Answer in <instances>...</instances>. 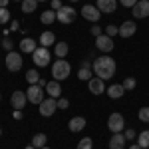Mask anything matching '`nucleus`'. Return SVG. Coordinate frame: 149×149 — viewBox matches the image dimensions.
<instances>
[{
    "mask_svg": "<svg viewBox=\"0 0 149 149\" xmlns=\"http://www.w3.org/2000/svg\"><path fill=\"white\" fill-rule=\"evenodd\" d=\"M125 135L123 133H113L109 139V149H123L125 147Z\"/></svg>",
    "mask_w": 149,
    "mask_h": 149,
    "instance_id": "obj_18",
    "label": "nucleus"
},
{
    "mask_svg": "<svg viewBox=\"0 0 149 149\" xmlns=\"http://www.w3.org/2000/svg\"><path fill=\"white\" fill-rule=\"evenodd\" d=\"M105 92H107V95H109L111 100H119V97H123V93H125V88H123L121 84H113V86H109Z\"/></svg>",
    "mask_w": 149,
    "mask_h": 149,
    "instance_id": "obj_19",
    "label": "nucleus"
},
{
    "mask_svg": "<svg viewBox=\"0 0 149 149\" xmlns=\"http://www.w3.org/2000/svg\"><path fill=\"white\" fill-rule=\"evenodd\" d=\"M22 54L20 52H8L6 54V70L8 72H18L22 68Z\"/></svg>",
    "mask_w": 149,
    "mask_h": 149,
    "instance_id": "obj_8",
    "label": "nucleus"
},
{
    "mask_svg": "<svg viewBox=\"0 0 149 149\" xmlns=\"http://www.w3.org/2000/svg\"><path fill=\"white\" fill-rule=\"evenodd\" d=\"M95 48H97L100 52H103V54H109V52L113 50V40L107 34L97 36V38H95Z\"/></svg>",
    "mask_w": 149,
    "mask_h": 149,
    "instance_id": "obj_9",
    "label": "nucleus"
},
{
    "mask_svg": "<svg viewBox=\"0 0 149 149\" xmlns=\"http://www.w3.org/2000/svg\"><path fill=\"white\" fill-rule=\"evenodd\" d=\"M129 149H141V147H139L137 143H133V145H131V147H129Z\"/></svg>",
    "mask_w": 149,
    "mask_h": 149,
    "instance_id": "obj_45",
    "label": "nucleus"
},
{
    "mask_svg": "<svg viewBox=\"0 0 149 149\" xmlns=\"http://www.w3.org/2000/svg\"><path fill=\"white\" fill-rule=\"evenodd\" d=\"M24 149H36V147H34V145H28V147H24Z\"/></svg>",
    "mask_w": 149,
    "mask_h": 149,
    "instance_id": "obj_46",
    "label": "nucleus"
},
{
    "mask_svg": "<svg viewBox=\"0 0 149 149\" xmlns=\"http://www.w3.org/2000/svg\"><path fill=\"white\" fill-rule=\"evenodd\" d=\"M137 145L141 149H147L149 147V129H145V131H141L137 135Z\"/></svg>",
    "mask_w": 149,
    "mask_h": 149,
    "instance_id": "obj_25",
    "label": "nucleus"
},
{
    "mask_svg": "<svg viewBox=\"0 0 149 149\" xmlns=\"http://www.w3.org/2000/svg\"><path fill=\"white\" fill-rule=\"evenodd\" d=\"M38 8V0H22V12L24 14H32Z\"/></svg>",
    "mask_w": 149,
    "mask_h": 149,
    "instance_id": "obj_24",
    "label": "nucleus"
},
{
    "mask_svg": "<svg viewBox=\"0 0 149 149\" xmlns=\"http://www.w3.org/2000/svg\"><path fill=\"white\" fill-rule=\"evenodd\" d=\"M26 102H28V95H26V92H22V90L14 92L12 97H10V103H12L14 109H22L24 105H26Z\"/></svg>",
    "mask_w": 149,
    "mask_h": 149,
    "instance_id": "obj_12",
    "label": "nucleus"
},
{
    "mask_svg": "<svg viewBox=\"0 0 149 149\" xmlns=\"http://www.w3.org/2000/svg\"><path fill=\"white\" fill-rule=\"evenodd\" d=\"M70 102L66 100V97H58V109H68Z\"/></svg>",
    "mask_w": 149,
    "mask_h": 149,
    "instance_id": "obj_34",
    "label": "nucleus"
},
{
    "mask_svg": "<svg viewBox=\"0 0 149 149\" xmlns=\"http://www.w3.org/2000/svg\"><path fill=\"white\" fill-rule=\"evenodd\" d=\"M147 149H149V147H147Z\"/></svg>",
    "mask_w": 149,
    "mask_h": 149,
    "instance_id": "obj_53",
    "label": "nucleus"
},
{
    "mask_svg": "<svg viewBox=\"0 0 149 149\" xmlns=\"http://www.w3.org/2000/svg\"><path fill=\"white\" fill-rule=\"evenodd\" d=\"M131 10H133L131 12L133 18H147L149 16V0H139Z\"/></svg>",
    "mask_w": 149,
    "mask_h": 149,
    "instance_id": "obj_11",
    "label": "nucleus"
},
{
    "mask_svg": "<svg viewBox=\"0 0 149 149\" xmlns=\"http://www.w3.org/2000/svg\"><path fill=\"white\" fill-rule=\"evenodd\" d=\"M0 135H2V127H0Z\"/></svg>",
    "mask_w": 149,
    "mask_h": 149,
    "instance_id": "obj_48",
    "label": "nucleus"
},
{
    "mask_svg": "<svg viewBox=\"0 0 149 149\" xmlns=\"http://www.w3.org/2000/svg\"><path fill=\"white\" fill-rule=\"evenodd\" d=\"M0 100H2V95H0Z\"/></svg>",
    "mask_w": 149,
    "mask_h": 149,
    "instance_id": "obj_52",
    "label": "nucleus"
},
{
    "mask_svg": "<svg viewBox=\"0 0 149 149\" xmlns=\"http://www.w3.org/2000/svg\"><path fill=\"white\" fill-rule=\"evenodd\" d=\"M68 127L72 133H80L81 129L86 127V117H81V115H76V117H72L68 121Z\"/></svg>",
    "mask_w": 149,
    "mask_h": 149,
    "instance_id": "obj_16",
    "label": "nucleus"
},
{
    "mask_svg": "<svg viewBox=\"0 0 149 149\" xmlns=\"http://www.w3.org/2000/svg\"><path fill=\"white\" fill-rule=\"evenodd\" d=\"M38 2H48V0H38Z\"/></svg>",
    "mask_w": 149,
    "mask_h": 149,
    "instance_id": "obj_47",
    "label": "nucleus"
},
{
    "mask_svg": "<svg viewBox=\"0 0 149 149\" xmlns=\"http://www.w3.org/2000/svg\"><path fill=\"white\" fill-rule=\"evenodd\" d=\"M14 117L20 119V117H22V109H16V111H14Z\"/></svg>",
    "mask_w": 149,
    "mask_h": 149,
    "instance_id": "obj_42",
    "label": "nucleus"
},
{
    "mask_svg": "<svg viewBox=\"0 0 149 149\" xmlns=\"http://www.w3.org/2000/svg\"><path fill=\"white\" fill-rule=\"evenodd\" d=\"M38 48L32 38H24L22 42H20V50H22V54H34V50Z\"/></svg>",
    "mask_w": 149,
    "mask_h": 149,
    "instance_id": "obj_21",
    "label": "nucleus"
},
{
    "mask_svg": "<svg viewBox=\"0 0 149 149\" xmlns=\"http://www.w3.org/2000/svg\"><path fill=\"white\" fill-rule=\"evenodd\" d=\"M10 30H18V22H16V20H12V24H10Z\"/></svg>",
    "mask_w": 149,
    "mask_h": 149,
    "instance_id": "obj_43",
    "label": "nucleus"
},
{
    "mask_svg": "<svg viewBox=\"0 0 149 149\" xmlns=\"http://www.w3.org/2000/svg\"><path fill=\"white\" fill-rule=\"evenodd\" d=\"M32 58H34V64L38 66V68H46L48 64H50V60H52V54H50L48 48L40 46V48H36V50H34Z\"/></svg>",
    "mask_w": 149,
    "mask_h": 149,
    "instance_id": "obj_3",
    "label": "nucleus"
},
{
    "mask_svg": "<svg viewBox=\"0 0 149 149\" xmlns=\"http://www.w3.org/2000/svg\"><path fill=\"white\" fill-rule=\"evenodd\" d=\"M105 34L109 36V38H113L115 34H119V28H117V26H113V24H109V26L105 28Z\"/></svg>",
    "mask_w": 149,
    "mask_h": 149,
    "instance_id": "obj_33",
    "label": "nucleus"
},
{
    "mask_svg": "<svg viewBox=\"0 0 149 149\" xmlns=\"http://www.w3.org/2000/svg\"><path fill=\"white\" fill-rule=\"evenodd\" d=\"M107 127H109V131H113V133H121L123 129H125V119H123V115L121 113H111L107 117Z\"/></svg>",
    "mask_w": 149,
    "mask_h": 149,
    "instance_id": "obj_5",
    "label": "nucleus"
},
{
    "mask_svg": "<svg viewBox=\"0 0 149 149\" xmlns=\"http://www.w3.org/2000/svg\"><path fill=\"white\" fill-rule=\"evenodd\" d=\"M58 109V100L56 97H44V102L38 105V111L42 117H50L54 115V111Z\"/></svg>",
    "mask_w": 149,
    "mask_h": 149,
    "instance_id": "obj_4",
    "label": "nucleus"
},
{
    "mask_svg": "<svg viewBox=\"0 0 149 149\" xmlns=\"http://www.w3.org/2000/svg\"><path fill=\"white\" fill-rule=\"evenodd\" d=\"M76 149H93V141L92 137H84L80 139V143H78V147Z\"/></svg>",
    "mask_w": 149,
    "mask_h": 149,
    "instance_id": "obj_28",
    "label": "nucleus"
},
{
    "mask_svg": "<svg viewBox=\"0 0 149 149\" xmlns=\"http://www.w3.org/2000/svg\"><path fill=\"white\" fill-rule=\"evenodd\" d=\"M10 20V12L8 8H0V24H6Z\"/></svg>",
    "mask_w": 149,
    "mask_h": 149,
    "instance_id": "obj_32",
    "label": "nucleus"
},
{
    "mask_svg": "<svg viewBox=\"0 0 149 149\" xmlns=\"http://www.w3.org/2000/svg\"><path fill=\"white\" fill-rule=\"evenodd\" d=\"M14 2H22V0H14Z\"/></svg>",
    "mask_w": 149,
    "mask_h": 149,
    "instance_id": "obj_49",
    "label": "nucleus"
},
{
    "mask_svg": "<svg viewBox=\"0 0 149 149\" xmlns=\"http://www.w3.org/2000/svg\"><path fill=\"white\" fill-rule=\"evenodd\" d=\"M38 86H40V88H44V90H46L48 81H46V80H42V78H40V81H38Z\"/></svg>",
    "mask_w": 149,
    "mask_h": 149,
    "instance_id": "obj_40",
    "label": "nucleus"
},
{
    "mask_svg": "<svg viewBox=\"0 0 149 149\" xmlns=\"http://www.w3.org/2000/svg\"><path fill=\"white\" fill-rule=\"evenodd\" d=\"M68 50H70V46L66 44V42H56V46H54V54H56L58 58H66V56H68Z\"/></svg>",
    "mask_w": 149,
    "mask_h": 149,
    "instance_id": "obj_22",
    "label": "nucleus"
},
{
    "mask_svg": "<svg viewBox=\"0 0 149 149\" xmlns=\"http://www.w3.org/2000/svg\"><path fill=\"white\" fill-rule=\"evenodd\" d=\"M42 149H50V147H42Z\"/></svg>",
    "mask_w": 149,
    "mask_h": 149,
    "instance_id": "obj_51",
    "label": "nucleus"
},
{
    "mask_svg": "<svg viewBox=\"0 0 149 149\" xmlns=\"http://www.w3.org/2000/svg\"><path fill=\"white\" fill-rule=\"evenodd\" d=\"M12 46H14V42H12L10 38H4V42H2V48H4L6 52H12Z\"/></svg>",
    "mask_w": 149,
    "mask_h": 149,
    "instance_id": "obj_35",
    "label": "nucleus"
},
{
    "mask_svg": "<svg viewBox=\"0 0 149 149\" xmlns=\"http://www.w3.org/2000/svg\"><path fill=\"white\" fill-rule=\"evenodd\" d=\"M26 80H28L30 86L38 84V81H40V74H38V70H28V72H26Z\"/></svg>",
    "mask_w": 149,
    "mask_h": 149,
    "instance_id": "obj_27",
    "label": "nucleus"
},
{
    "mask_svg": "<svg viewBox=\"0 0 149 149\" xmlns=\"http://www.w3.org/2000/svg\"><path fill=\"white\" fill-rule=\"evenodd\" d=\"M95 6H97V10L102 12V14H111L117 8V0H97Z\"/></svg>",
    "mask_w": 149,
    "mask_h": 149,
    "instance_id": "obj_15",
    "label": "nucleus"
},
{
    "mask_svg": "<svg viewBox=\"0 0 149 149\" xmlns=\"http://www.w3.org/2000/svg\"><path fill=\"white\" fill-rule=\"evenodd\" d=\"M46 93L50 95V97H60L62 95V86H60V81L58 80H52V81H48V86H46Z\"/></svg>",
    "mask_w": 149,
    "mask_h": 149,
    "instance_id": "obj_17",
    "label": "nucleus"
},
{
    "mask_svg": "<svg viewBox=\"0 0 149 149\" xmlns=\"http://www.w3.org/2000/svg\"><path fill=\"white\" fill-rule=\"evenodd\" d=\"M40 20H42V24H54V20H58L56 18V12L54 10H46V12H42V16H40Z\"/></svg>",
    "mask_w": 149,
    "mask_h": 149,
    "instance_id": "obj_26",
    "label": "nucleus"
},
{
    "mask_svg": "<svg viewBox=\"0 0 149 149\" xmlns=\"http://www.w3.org/2000/svg\"><path fill=\"white\" fill-rule=\"evenodd\" d=\"M46 141H48L46 133H36L34 137H32V145L36 149H42V147H46Z\"/></svg>",
    "mask_w": 149,
    "mask_h": 149,
    "instance_id": "obj_23",
    "label": "nucleus"
},
{
    "mask_svg": "<svg viewBox=\"0 0 149 149\" xmlns=\"http://www.w3.org/2000/svg\"><path fill=\"white\" fill-rule=\"evenodd\" d=\"M81 16L86 18V20H90V22H97L100 20V16H102V12L97 10V6H93V4H86L84 8H81Z\"/></svg>",
    "mask_w": 149,
    "mask_h": 149,
    "instance_id": "obj_10",
    "label": "nucleus"
},
{
    "mask_svg": "<svg viewBox=\"0 0 149 149\" xmlns=\"http://www.w3.org/2000/svg\"><path fill=\"white\" fill-rule=\"evenodd\" d=\"M90 30H92V34L95 36V38H97V36H102V28H100V26H95V24H93Z\"/></svg>",
    "mask_w": 149,
    "mask_h": 149,
    "instance_id": "obj_39",
    "label": "nucleus"
},
{
    "mask_svg": "<svg viewBox=\"0 0 149 149\" xmlns=\"http://www.w3.org/2000/svg\"><path fill=\"white\" fill-rule=\"evenodd\" d=\"M70 72H72L70 62L64 60V58H60V60L54 62V66H52V78L58 80V81H62V80H66V78H70Z\"/></svg>",
    "mask_w": 149,
    "mask_h": 149,
    "instance_id": "obj_2",
    "label": "nucleus"
},
{
    "mask_svg": "<svg viewBox=\"0 0 149 149\" xmlns=\"http://www.w3.org/2000/svg\"><path fill=\"white\" fill-rule=\"evenodd\" d=\"M8 2H10V0H0V8H6V6H8Z\"/></svg>",
    "mask_w": 149,
    "mask_h": 149,
    "instance_id": "obj_44",
    "label": "nucleus"
},
{
    "mask_svg": "<svg viewBox=\"0 0 149 149\" xmlns=\"http://www.w3.org/2000/svg\"><path fill=\"white\" fill-rule=\"evenodd\" d=\"M115 68H117V64H115V60L111 56H100L97 60H93V64H92L93 74H95L97 78H102L103 81L113 78Z\"/></svg>",
    "mask_w": 149,
    "mask_h": 149,
    "instance_id": "obj_1",
    "label": "nucleus"
},
{
    "mask_svg": "<svg viewBox=\"0 0 149 149\" xmlns=\"http://www.w3.org/2000/svg\"><path fill=\"white\" fill-rule=\"evenodd\" d=\"M123 88H125V92H129V90H133L135 86H137V81H135V78H125L123 80V84H121Z\"/></svg>",
    "mask_w": 149,
    "mask_h": 149,
    "instance_id": "obj_30",
    "label": "nucleus"
},
{
    "mask_svg": "<svg viewBox=\"0 0 149 149\" xmlns=\"http://www.w3.org/2000/svg\"><path fill=\"white\" fill-rule=\"evenodd\" d=\"M135 32H137V26H135L133 20H125V22L119 26V36L121 38H131Z\"/></svg>",
    "mask_w": 149,
    "mask_h": 149,
    "instance_id": "obj_13",
    "label": "nucleus"
},
{
    "mask_svg": "<svg viewBox=\"0 0 149 149\" xmlns=\"http://www.w3.org/2000/svg\"><path fill=\"white\" fill-rule=\"evenodd\" d=\"M81 68H88V70H90V68H92V62H88V60H84V64H81Z\"/></svg>",
    "mask_w": 149,
    "mask_h": 149,
    "instance_id": "obj_41",
    "label": "nucleus"
},
{
    "mask_svg": "<svg viewBox=\"0 0 149 149\" xmlns=\"http://www.w3.org/2000/svg\"><path fill=\"white\" fill-rule=\"evenodd\" d=\"M119 2H121V6H125V8H133L139 0H119Z\"/></svg>",
    "mask_w": 149,
    "mask_h": 149,
    "instance_id": "obj_36",
    "label": "nucleus"
},
{
    "mask_svg": "<svg viewBox=\"0 0 149 149\" xmlns=\"http://www.w3.org/2000/svg\"><path fill=\"white\" fill-rule=\"evenodd\" d=\"M78 78H80L81 81H90V80H92V70L81 68L80 72H78Z\"/></svg>",
    "mask_w": 149,
    "mask_h": 149,
    "instance_id": "obj_29",
    "label": "nucleus"
},
{
    "mask_svg": "<svg viewBox=\"0 0 149 149\" xmlns=\"http://www.w3.org/2000/svg\"><path fill=\"white\" fill-rule=\"evenodd\" d=\"M76 16H78V12L74 10L72 6H62V8L56 12L58 22H62V24H72L76 20Z\"/></svg>",
    "mask_w": 149,
    "mask_h": 149,
    "instance_id": "obj_7",
    "label": "nucleus"
},
{
    "mask_svg": "<svg viewBox=\"0 0 149 149\" xmlns=\"http://www.w3.org/2000/svg\"><path fill=\"white\" fill-rule=\"evenodd\" d=\"M70 2H78V0H70Z\"/></svg>",
    "mask_w": 149,
    "mask_h": 149,
    "instance_id": "obj_50",
    "label": "nucleus"
},
{
    "mask_svg": "<svg viewBox=\"0 0 149 149\" xmlns=\"http://www.w3.org/2000/svg\"><path fill=\"white\" fill-rule=\"evenodd\" d=\"M50 2H52V10L54 12H58L62 8V2H60V0H50Z\"/></svg>",
    "mask_w": 149,
    "mask_h": 149,
    "instance_id": "obj_38",
    "label": "nucleus"
},
{
    "mask_svg": "<svg viewBox=\"0 0 149 149\" xmlns=\"http://www.w3.org/2000/svg\"><path fill=\"white\" fill-rule=\"evenodd\" d=\"M44 88H40L38 84H34V86H30L28 90H26V95H28V102L34 103V105H40V103L44 102Z\"/></svg>",
    "mask_w": 149,
    "mask_h": 149,
    "instance_id": "obj_6",
    "label": "nucleus"
},
{
    "mask_svg": "<svg viewBox=\"0 0 149 149\" xmlns=\"http://www.w3.org/2000/svg\"><path fill=\"white\" fill-rule=\"evenodd\" d=\"M88 88H90V92L93 95H102L105 92V84H103L102 78H92V80L88 81Z\"/></svg>",
    "mask_w": 149,
    "mask_h": 149,
    "instance_id": "obj_14",
    "label": "nucleus"
},
{
    "mask_svg": "<svg viewBox=\"0 0 149 149\" xmlns=\"http://www.w3.org/2000/svg\"><path fill=\"white\" fill-rule=\"evenodd\" d=\"M137 115H139V119H141L143 123H149V107H141Z\"/></svg>",
    "mask_w": 149,
    "mask_h": 149,
    "instance_id": "obj_31",
    "label": "nucleus"
},
{
    "mask_svg": "<svg viewBox=\"0 0 149 149\" xmlns=\"http://www.w3.org/2000/svg\"><path fill=\"white\" fill-rule=\"evenodd\" d=\"M40 44H42L44 48L56 46V36H54V32H50V30L42 32V36H40Z\"/></svg>",
    "mask_w": 149,
    "mask_h": 149,
    "instance_id": "obj_20",
    "label": "nucleus"
},
{
    "mask_svg": "<svg viewBox=\"0 0 149 149\" xmlns=\"http://www.w3.org/2000/svg\"><path fill=\"white\" fill-rule=\"evenodd\" d=\"M123 135H125V139H131V141L137 137V133H135L133 129H125V131H123Z\"/></svg>",
    "mask_w": 149,
    "mask_h": 149,
    "instance_id": "obj_37",
    "label": "nucleus"
}]
</instances>
